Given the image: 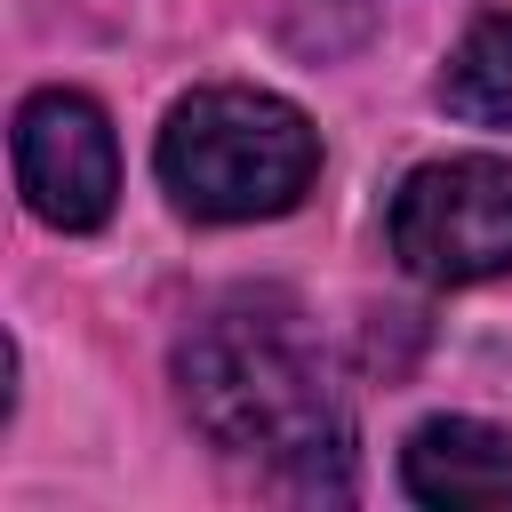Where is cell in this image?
Segmentation results:
<instances>
[{
	"mask_svg": "<svg viewBox=\"0 0 512 512\" xmlns=\"http://www.w3.org/2000/svg\"><path fill=\"white\" fill-rule=\"evenodd\" d=\"M176 384L192 424L240 456L264 464L288 488L344 496L352 480V416L328 368V344L304 328L288 296H224L192 336L176 344Z\"/></svg>",
	"mask_w": 512,
	"mask_h": 512,
	"instance_id": "6da1fadb",
	"label": "cell"
},
{
	"mask_svg": "<svg viewBox=\"0 0 512 512\" xmlns=\"http://www.w3.org/2000/svg\"><path fill=\"white\" fill-rule=\"evenodd\" d=\"M160 184L200 224L288 216L320 176V128L272 88H192L160 128Z\"/></svg>",
	"mask_w": 512,
	"mask_h": 512,
	"instance_id": "7a4b0ae2",
	"label": "cell"
},
{
	"mask_svg": "<svg viewBox=\"0 0 512 512\" xmlns=\"http://www.w3.org/2000/svg\"><path fill=\"white\" fill-rule=\"evenodd\" d=\"M392 256L432 288H472L512 272V160L456 152L424 160L392 192Z\"/></svg>",
	"mask_w": 512,
	"mask_h": 512,
	"instance_id": "3957f363",
	"label": "cell"
},
{
	"mask_svg": "<svg viewBox=\"0 0 512 512\" xmlns=\"http://www.w3.org/2000/svg\"><path fill=\"white\" fill-rule=\"evenodd\" d=\"M16 192L56 232H96L120 200L112 120L80 88H40L16 104Z\"/></svg>",
	"mask_w": 512,
	"mask_h": 512,
	"instance_id": "277c9868",
	"label": "cell"
},
{
	"mask_svg": "<svg viewBox=\"0 0 512 512\" xmlns=\"http://www.w3.org/2000/svg\"><path fill=\"white\" fill-rule=\"evenodd\" d=\"M400 488L440 512H512V432L480 416H432L400 448Z\"/></svg>",
	"mask_w": 512,
	"mask_h": 512,
	"instance_id": "5b68a950",
	"label": "cell"
},
{
	"mask_svg": "<svg viewBox=\"0 0 512 512\" xmlns=\"http://www.w3.org/2000/svg\"><path fill=\"white\" fill-rule=\"evenodd\" d=\"M440 104L472 128H512V16H480L448 72H440Z\"/></svg>",
	"mask_w": 512,
	"mask_h": 512,
	"instance_id": "8992f818",
	"label": "cell"
}]
</instances>
